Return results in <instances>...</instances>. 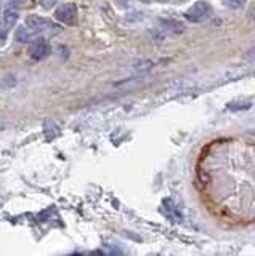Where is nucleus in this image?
Returning <instances> with one entry per match:
<instances>
[{"instance_id": "f257e3e1", "label": "nucleus", "mask_w": 255, "mask_h": 256, "mask_svg": "<svg viewBox=\"0 0 255 256\" xmlns=\"http://www.w3.org/2000/svg\"><path fill=\"white\" fill-rule=\"evenodd\" d=\"M185 16L191 22H204L210 16V5L205 0H197V2H194V5L188 8Z\"/></svg>"}, {"instance_id": "f03ea898", "label": "nucleus", "mask_w": 255, "mask_h": 256, "mask_svg": "<svg viewBox=\"0 0 255 256\" xmlns=\"http://www.w3.org/2000/svg\"><path fill=\"white\" fill-rule=\"evenodd\" d=\"M26 26L34 32L36 36L42 34V32H57L58 26L53 24L52 21L42 18V16H37V14H31L26 18Z\"/></svg>"}, {"instance_id": "7ed1b4c3", "label": "nucleus", "mask_w": 255, "mask_h": 256, "mask_svg": "<svg viewBox=\"0 0 255 256\" xmlns=\"http://www.w3.org/2000/svg\"><path fill=\"white\" fill-rule=\"evenodd\" d=\"M55 18H57L60 22L63 24H74L76 20H77V6L74 4H63L57 8V12H55Z\"/></svg>"}, {"instance_id": "20e7f679", "label": "nucleus", "mask_w": 255, "mask_h": 256, "mask_svg": "<svg viewBox=\"0 0 255 256\" xmlns=\"http://www.w3.org/2000/svg\"><path fill=\"white\" fill-rule=\"evenodd\" d=\"M28 53H29V56L33 60L41 61V60H44V58H47V56H49V53H50V45H49V42H47L45 38L39 37V38H36L34 42L29 45Z\"/></svg>"}, {"instance_id": "39448f33", "label": "nucleus", "mask_w": 255, "mask_h": 256, "mask_svg": "<svg viewBox=\"0 0 255 256\" xmlns=\"http://www.w3.org/2000/svg\"><path fill=\"white\" fill-rule=\"evenodd\" d=\"M36 37V34L33 30H31L28 26L25 28V26H21V28H18L17 29V34H15V38L18 40V42H23V44H28V42H31Z\"/></svg>"}, {"instance_id": "423d86ee", "label": "nucleus", "mask_w": 255, "mask_h": 256, "mask_svg": "<svg viewBox=\"0 0 255 256\" xmlns=\"http://www.w3.org/2000/svg\"><path fill=\"white\" fill-rule=\"evenodd\" d=\"M18 18H20V14L17 12H13V10H7L4 13V22H5L7 28H13L15 24L18 22Z\"/></svg>"}, {"instance_id": "0eeeda50", "label": "nucleus", "mask_w": 255, "mask_h": 256, "mask_svg": "<svg viewBox=\"0 0 255 256\" xmlns=\"http://www.w3.org/2000/svg\"><path fill=\"white\" fill-rule=\"evenodd\" d=\"M247 108H250V101H233L228 104V109L231 110H242Z\"/></svg>"}, {"instance_id": "6e6552de", "label": "nucleus", "mask_w": 255, "mask_h": 256, "mask_svg": "<svg viewBox=\"0 0 255 256\" xmlns=\"http://www.w3.org/2000/svg\"><path fill=\"white\" fill-rule=\"evenodd\" d=\"M15 85H17V78H15L13 76H5L2 78V84H0V86H2L4 90H9V88H12Z\"/></svg>"}, {"instance_id": "1a4fd4ad", "label": "nucleus", "mask_w": 255, "mask_h": 256, "mask_svg": "<svg viewBox=\"0 0 255 256\" xmlns=\"http://www.w3.org/2000/svg\"><path fill=\"white\" fill-rule=\"evenodd\" d=\"M223 4H225L228 8H233V10H237V8L244 6L245 0H223Z\"/></svg>"}, {"instance_id": "9d476101", "label": "nucleus", "mask_w": 255, "mask_h": 256, "mask_svg": "<svg viewBox=\"0 0 255 256\" xmlns=\"http://www.w3.org/2000/svg\"><path fill=\"white\" fill-rule=\"evenodd\" d=\"M245 58H247V60H250V61H255V45L250 48V50H247V52H245Z\"/></svg>"}, {"instance_id": "9b49d317", "label": "nucleus", "mask_w": 255, "mask_h": 256, "mask_svg": "<svg viewBox=\"0 0 255 256\" xmlns=\"http://www.w3.org/2000/svg\"><path fill=\"white\" fill-rule=\"evenodd\" d=\"M249 16H250V20H253L255 21V5L250 8V10H249Z\"/></svg>"}, {"instance_id": "f8f14e48", "label": "nucleus", "mask_w": 255, "mask_h": 256, "mask_svg": "<svg viewBox=\"0 0 255 256\" xmlns=\"http://www.w3.org/2000/svg\"><path fill=\"white\" fill-rule=\"evenodd\" d=\"M0 14H2V5H0Z\"/></svg>"}, {"instance_id": "ddd939ff", "label": "nucleus", "mask_w": 255, "mask_h": 256, "mask_svg": "<svg viewBox=\"0 0 255 256\" xmlns=\"http://www.w3.org/2000/svg\"><path fill=\"white\" fill-rule=\"evenodd\" d=\"M253 134H255V133H253Z\"/></svg>"}]
</instances>
